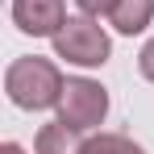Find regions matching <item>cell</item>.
I'll return each mask as SVG.
<instances>
[{
  "label": "cell",
  "instance_id": "cell-1",
  "mask_svg": "<svg viewBox=\"0 0 154 154\" xmlns=\"http://www.w3.org/2000/svg\"><path fill=\"white\" fill-rule=\"evenodd\" d=\"M63 83L67 79L58 75L50 58H38V54H25L17 63H8L4 71V92L17 108H29V112H42V108H54L63 100Z\"/></svg>",
  "mask_w": 154,
  "mask_h": 154
},
{
  "label": "cell",
  "instance_id": "cell-2",
  "mask_svg": "<svg viewBox=\"0 0 154 154\" xmlns=\"http://www.w3.org/2000/svg\"><path fill=\"white\" fill-rule=\"evenodd\" d=\"M54 54L75 63V67H104L108 54H112V42L108 33L96 25V17H67L63 29L54 33Z\"/></svg>",
  "mask_w": 154,
  "mask_h": 154
},
{
  "label": "cell",
  "instance_id": "cell-3",
  "mask_svg": "<svg viewBox=\"0 0 154 154\" xmlns=\"http://www.w3.org/2000/svg\"><path fill=\"white\" fill-rule=\"evenodd\" d=\"M104 112H108V92H104L96 79H67L63 83V100H58V121H67L71 129L79 133H88V129H96L104 121Z\"/></svg>",
  "mask_w": 154,
  "mask_h": 154
},
{
  "label": "cell",
  "instance_id": "cell-4",
  "mask_svg": "<svg viewBox=\"0 0 154 154\" xmlns=\"http://www.w3.org/2000/svg\"><path fill=\"white\" fill-rule=\"evenodd\" d=\"M13 21H17L21 33L54 38L67 21V4L63 0H13Z\"/></svg>",
  "mask_w": 154,
  "mask_h": 154
},
{
  "label": "cell",
  "instance_id": "cell-5",
  "mask_svg": "<svg viewBox=\"0 0 154 154\" xmlns=\"http://www.w3.org/2000/svg\"><path fill=\"white\" fill-rule=\"evenodd\" d=\"M33 150L38 154H83V142H79V129H71L67 121H50V125L38 129Z\"/></svg>",
  "mask_w": 154,
  "mask_h": 154
},
{
  "label": "cell",
  "instance_id": "cell-6",
  "mask_svg": "<svg viewBox=\"0 0 154 154\" xmlns=\"http://www.w3.org/2000/svg\"><path fill=\"white\" fill-rule=\"evenodd\" d=\"M150 17H154V0H117V8L108 13L112 29L117 33H129V38L150 25Z\"/></svg>",
  "mask_w": 154,
  "mask_h": 154
},
{
  "label": "cell",
  "instance_id": "cell-7",
  "mask_svg": "<svg viewBox=\"0 0 154 154\" xmlns=\"http://www.w3.org/2000/svg\"><path fill=\"white\" fill-rule=\"evenodd\" d=\"M83 154H146V150L125 133H96L83 142Z\"/></svg>",
  "mask_w": 154,
  "mask_h": 154
},
{
  "label": "cell",
  "instance_id": "cell-8",
  "mask_svg": "<svg viewBox=\"0 0 154 154\" xmlns=\"http://www.w3.org/2000/svg\"><path fill=\"white\" fill-rule=\"evenodd\" d=\"M137 71H142V75L154 83V38L146 42V46H142V54H137Z\"/></svg>",
  "mask_w": 154,
  "mask_h": 154
},
{
  "label": "cell",
  "instance_id": "cell-9",
  "mask_svg": "<svg viewBox=\"0 0 154 154\" xmlns=\"http://www.w3.org/2000/svg\"><path fill=\"white\" fill-rule=\"evenodd\" d=\"M75 4L88 17H100V13H112V8H117V0H75Z\"/></svg>",
  "mask_w": 154,
  "mask_h": 154
},
{
  "label": "cell",
  "instance_id": "cell-10",
  "mask_svg": "<svg viewBox=\"0 0 154 154\" xmlns=\"http://www.w3.org/2000/svg\"><path fill=\"white\" fill-rule=\"evenodd\" d=\"M0 154H25V150H21L17 142H4V146H0Z\"/></svg>",
  "mask_w": 154,
  "mask_h": 154
}]
</instances>
